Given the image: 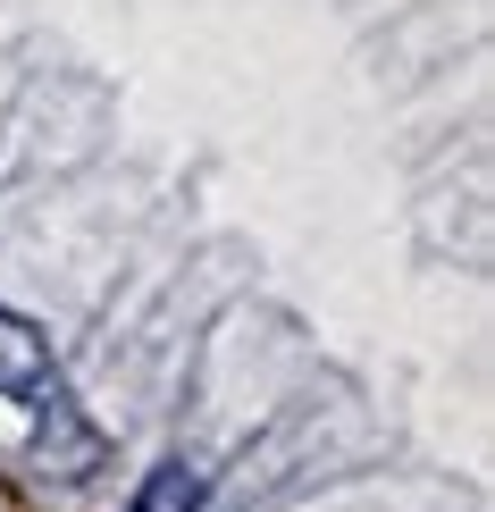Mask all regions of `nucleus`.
I'll return each instance as SVG.
<instances>
[{
  "mask_svg": "<svg viewBox=\"0 0 495 512\" xmlns=\"http://www.w3.org/2000/svg\"><path fill=\"white\" fill-rule=\"evenodd\" d=\"M51 387H59L51 336H42L26 311H0V395H9V403H42Z\"/></svg>",
  "mask_w": 495,
  "mask_h": 512,
  "instance_id": "obj_1",
  "label": "nucleus"
},
{
  "mask_svg": "<svg viewBox=\"0 0 495 512\" xmlns=\"http://www.w3.org/2000/svg\"><path fill=\"white\" fill-rule=\"evenodd\" d=\"M135 512H202V471H193V462H160V471L135 487Z\"/></svg>",
  "mask_w": 495,
  "mask_h": 512,
  "instance_id": "obj_2",
  "label": "nucleus"
}]
</instances>
